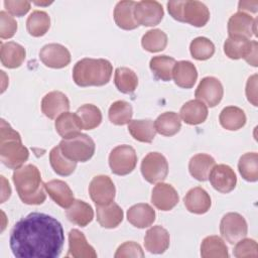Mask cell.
<instances>
[{
    "mask_svg": "<svg viewBox=\"0 0 258 258\" xmlns=\"http://www.w3.org/2000/svg\"><path fill=\"white\" fill-rule=\"evenodd\" d=\"M257 48L256 40L240 36H229L224 42V52L229 58H244L253 67H257Z\"/></svg>",
    "mask_w": 258,
    "mask_h": 258,
    "instance_id": "52a82bcc",
    "label": "cell"
},
{
    "mask_svg": "<svg viewBox=\"0 0 258 258\" xmlns=\"http://www.w3.org/2000/svg\"><path fill=\"white\" fill-rule=\"evenodd\" d=\"M142 47L149 52H158L167 45V35L161 29L148 30L141 39Z\"/></svg>",
    "mask_w": 258,
    "mask_h": 258,
    "instance_id": "7bdbcfd3",
    "label": "cell"
},
{
    "mask_svg": "<svg viewBox=\"0 0 258 258\" xmlns=\"http://www.w3.org/2000/svg\"><path fill=\"white\" fill-rule=\"evenodd\" d=\"M20 200L27 205H40L45 199V187L42 183L39 169L33 164L22 165L12 176Z\"/></svg>",
    "mask_w": 258,
    "mask_h": 258,
    "instance_id": "7a4b0ae2",
    "label": "cell"
},
{
    "mask_svg": "<svg viewBox=\"0 0 258 258\" xmlns=\"http://www.w3.org/2000/svg\"><path fill=\"white\" fill-rule=\"evenodd\" d=\"M183 202L186 210L197 215L207 213L212 205L211 197L201 186H196L189 189L185 195Z\"/></svg>",
    "mask_w": 258,
    "mask_h": 258,
    "instance_id": "7402d4cb",
    "label": "cell"
},
{
    "mask_svg": "<svg viewBox=\"0 0 258 258\" xmlns=\"http://www.w3.org/2000/svg\"><path fill=\"white\" fill-rule=\"evenodd\" d=\"M50 27V17L45 11L34 10L26 20V28L30 35L40 37L44 35Z\"/></svg>",
    "mask_w": 258,
    "mask_h": 258,
    "instance_id": "8d00e7d4",
    "label": "cell"
},
{
    "mask_svg": "<svg viewBox=\"0 0 258 258\" xmlns=\"http://www.w3.org/2000/svg\"><path fill=\"white\" fill-rule=\"evenodd\" d=\"M258 246L255 240L249 238H243L236 243L234 248V256L237 258L244 257H257Z\"/></svg>",
    "mask_w": 258,
    "mask_h": 258,
    "instance_id": "f6af8a7d",
    "label": "cell"
},
{
    "mask_svg": "<svg viewBox=\"0 0 258 258\" xmlns=\"http://www.w3.org/2000/svg\"><path fill=\"white\" fill-rule=\"evenodd\" d=\"M77 115L79 116L83 129L92 130L97 128L102 122L101 110L93 104L82 105L77 110Z\"/></svg>",
    "mask_w": 258,
    "mask_h": 258,
    "instance_id": "b9f144b4",
    "label": "cell"
},
{
    "mask_svg": "<svg viewBox=\"0 0 258 258\" xmlns=\"http://www.w3.org/2000/svg\"><path fill=\"white\" fill-rule=\"evenodd\" d=\"M246 96L253 106H257V75H253L248 79L246 84Z\"/></svg>",
    "mask_w": 258,
    "mask_h": 258,
    "instance_id": "681fc988",
    "label": "cell"
},
{
    "mask_svg": "<svg viewBox=\"0 0 258 258\" xmlns=\"http://www.w3.org/2000/svg\"><path fill=\"white\" fill-rule=\"evenodd\" d=\"M167 10L173 19L196 27L205 26L210 19L208 7L200 1H169Z\"/></svg>",
    "mask_w": 258,
    "mask_h": 258,
    "instance_id": "5b68a950",
    "label": "cell"
},
{
    "mask_svg": "<svg viewBox=\"0 0 258 258\" xmlns=\"http://www.w3.org/2000/svg\"><path fill=\"white\" fill-rule=\"evenodd\" d=\"M97 221L103 227L107 229H113L118 227L123 221V210L114 202L99 206L97 205Z\"/></svg>",
    "mask_w": 258,
    "mask_h": 258,
    "instance_id": "f1b7e54d",
    "label": "cell"
},
{
    "mask_svg": "<svg viewBox=\"0 0 258 258\" xmlns=\"http://www.w3.org/2000/svg\"><path fill=\"white\" fill-rule=\"evenodd\" d=\"M224 95V89L220 80L215 77L203 78L200 82L195 96L209 107L217 106Z\"/></svg>",
    "mask_w": 258,
    "mask_h": 258,
    "instance_id": "4fadbf2b",
    "label": "cell"
},
{
    "mask_svg": "<svg viewBox=\"0 0 258 258\" xmlns=\"http://www.w3.org/2000/svg\"><path fill=\"white\" fill-rule=\"evenodd\" d=\"M89 194L92 201L99 206L110 204L115 199L116 188L108 175H97L89 184Z\"/></svg>",
    "mask_w": 258,
    "mask_h": 258,
    "instance_id": "7c38bea8",
    "label": "cell"
},
{
    "mask_svg": "<svg viewBox=\"0 0 258 258\" xmlns=\"http://www.w3.org/2000/svg\"><path fill=\"white\" fill-rule=\"evenodd\" d=\"M4 6L8 12L14 16L21 17L25 15L30 9V2L28 1H12L5 0Z\"/></svg>",
    "mask_w": 258,
    "mask_h": 258,
    "instance_id": "c3c4849f",
    "label": "cell"
},
{
    "mask_svg": "<svg viewBox=\"0 0 258 258\" xmlns=\"http://www.w3.org/2000/svg\"><path fill=\"white\" fill-rule=\"evenodd\" d=\"M175 62V59L171 56L157 55L150 59L149 67L156 79L163 82H168L172 79V71Z\"/></svg>",
    "mask_w": 258,
    "mask_h": 258,
    "instance_id": "d590c367",
    "label": "cell"
},
{
    "mask_svg": "<svg viewBox=\"0 0 258 258\" xmlns=\"http://www.w3.org/2000/svg\"><path fill=\"white\" fill-rule=\"evenodd\" d=\"M108 116L111 123L115 125L122 126L125 124H129L133 116L132 106L130 103L123 100L116 101L110 106Z\"/></svg>",
    "mask_w": 258,
    "mask_h": 258,
    "instance_id": "60d3db41",
    "label": "cell"
},
{
    "mask_svg": "<svg viewBox=\"0 0 258 258\" xmlns=\"http://www.w3.org/2000/svg\"><path fill=\"white\" fill-rule=\"evenodd\" d=\"M180 118L188 125H198L206 121L208 117L207 105L199 99L190 100L180 108Z\"/></svg>",
    "mask_w": 258,
    "mask_h": 258,
    "instance_id": "4316f807",
    "label": "cell"
},
{
    "mask_svg": "<svg viewBox=\"0 0 258 258\" xmlns=\"http://www.w3.org/2000/svg\"><path fill=\"white\" fill-rule=\"evenodd\" d=\"M128 131L131 136L140 142L150 143L155 137L156 130L152 120H131L128 124Z\"/></svg>",
    "mask_w": 258,
    "mask_h": 258,
    "instance_id": "d6a6232c",
    "label": "cell"
},
{
    "mask_svg": "<svg viewBox=\"0 0 258 258\" xmlns=\"http://www.w3.org/2000/svg\"><path fill=\"white\" fill-rule=\"evenodd\" d=\"M66 216L70 222L75 225L86 227L94 218L92 207L84 201L75 200L74 203L66 211Z\"/></svg>",
    "mask_w": 258,
    "mask_h": 258,
    "instance_id": "4dcf8cb0",
    "label": "cell"
},
{
    "mask_svg": "<svg viewBox=\"0 0 258 258\" xmlns=\"http://www.w3.org/2000/svg\"><path fill=\"white\" fill-rule=\"evenodd\" d=\"M1 180H2V199H1V203H4L5 200L9 199L10 194H11V188L9 185V182L6 181V179L4 178L3 175H1Z\"/></svg>",
    "mask_w": 258,
    "mask_h": 258,
    "instance_id": "816d5d0a",
    "label": "cell"
},
{
    "mask_svg": "<svg viewBox=\"0 0 258 258\" xmlns=\"http://www.w3.org/2000/svg\"><path fill=\"white\" fill-rule=\"evenodd\" d=\"M17 30L16 20L6 11L0 12V37L2 39L11 38Z\"/></svg>",
    "mask_w": 258,
    "mask_h": 258,
    "instance_id": "bcb514c9",
    "label": "cell"
},
{
    "mask_svg": "<svg viewBox=\"0 0 258 258\" xmlns=\"http://www.w3.org/2000/svg\"><path fill=\"white\" fill-rule=\"evenodd\" d=\"M162 5L157 1L143 0L135 3L134 17L139 25L155 26L163 18Z\"/></svg>",
    "mask_w": 258,
    "mask_h": 258,
    "instance_id": "8fae6325",
    "label": "cell"
},
{
    "mask_svg": "<svg viewBox=\"0 0 258 258\" xmlns=\"http://www.w3.org/2000/svg\"><path fill=\"white\" fill-rule=\"evenodd\" d=\"M201 256L203 258H228V247L221 237L208 236L202 242Z\"/></svg>",
    "mask_w": 258,
    "mask_h": 258,
    "instance_id": "836d02e7",
    "label": "cell"
},
{
    "mask_svg": "<svg viewBox=\"0 0 258 258\" xmlns=\"http://www.w3.org/2000/svg\"><path fill=\"white\" fill-rule=\"evenodd\" d=\"M256 22L257 19H254L250 14L239 11L233 14L228 21V34L229 36H240L249 39L256 35Z\"/></svg>",
    "mask_w": 258,
    "mask_h": 258,
    "instance_id": "2e32d148",
    "label": "cell"
},
{
    "mask_svg": "<svg viewBox=\"0 0 258 258\" xmlns=\"http://www.w3.org/2000/svg\"><path fill=\"white\" fill-rule=\"evenodd\" d=\"M141 173L150 183L162 182L168 174L166 158L159 152H149L141 162Z\"/></svg>",
    "mask_w": 258,
    "mask_h": 258,
    "instance_id": "9c48e42d",
    "label": "cell"
},
{
    "mask_svg": "<svg viewBox=\"0 0 258 258\" xmlns=\"http://www.w3.org/2000/svg\"><path fill=\"white\" fill-rule=\"evenodd\" d=\"M115 86L123 94L133 93L138 86L137 75L129 68H117L114 76Z\"/></svg>",
    "mask_w": 258,
    "mask_h": 258,
    "instance_id": "74e56055",
    "label": "cell"
},
{
    "mask_svg": "<svg viewBox=\"0 0 258 258\" xmlns=\"http://www.w3.org/2000/svg\"><path fill=\"white\" fill-rule=\"evenodd\" d=\"M69 109L70 101L59 91L49 92L41 100V111L49 119L57 118L60 114L68 112Z\"/></svg>",
    "mask_w": 258,
    "mask_h": 258,
    "instance_id": "ac0fdd59",
    "label": "cell"
},
{
    "mask_svg": "<svg viewBox=\"0 0 258 258\" xmlns=\"http://www.w3.org/2000/svg\"><path fill=\"white\" fill-rule=\"evenodd\" d=\"M215 159L206 153H199L194 155L188 163V170L190 175L199 181H206L212 168L215 166Z\"/></svg>",
    "mask_w": 258,
    "mask_h": 258,
    "instance_id": "f546056e",
    "label": "cell"
},
{
    "mask_svg": "<svg viewBox=\"0 0 258 258\" xmlns=\"http://www.w3.org/2000/svg\"><path fill=\"white\" fill-rule=\"evenodd\" d=\"M44 187L51 200L63 209H68L74 203L73 190L67 182L60 179H52L44 183Z\"/></svg>",
    "mask_w": 258,
    "mask_h": 258,
    "instance_id": "44dd1931",
    "label": "cell"
},
{
    "mask_svg": "<svg viewBox=\"0 0 258 258\" xmlns=\"http://www.w3.org/2000/svg\"><path fill=\"white\" fill-rule=\"evenodd\" d=\"M112 71V64L107 59L85 57L75 64L73 79L80 87H100L109 83Z\"/></svg>",
    "mask_w": 258,
    "mask_h": 258,
    "instance_id": "277c9868",
    "label": "cell"
},
{
    "mask_svg": "<svg viewBox=\"0 0 258 258\" xmlns=\"http://www.w3.org/2000/svg\"><path fill=\"white\" fill-rule=\"evenodd\" d=\"M238 169L242 177L250 182L258 180V154L247 152L243 154L238 162Z\"/></svg>",
    "mask_w": 258,
    "mask_h": 258,
    "instance_id": "ab89813d",
    "label": "cell"
},
{
    "mask_svg": "<svg viewBox=\"0 0 258 258\" xmlns=\"http://www.w3.org/2000/svg\"><path fill=\"white\" fill-rule=\"evenodd\" d=\"M137 164L136 151L130 145H118L109 155V165L113 173L127 175L133 171Z\"/></svg>",
    "mask_w": 258,
    "mask_h": 258,
    "instance_id": "ba28073f",
    "label": "cell"
},
{
    "mask_svg": "<svg viewBox=\"0 0 258 258\" xmlns=\"http://www.w3.org/2000/svg\"><path fill=\"white\" fill-rule=\"evenodd\" d=\"M154 127L159 134L170 137L180 130L181 120L175 112H164L154 121Z\"/></svg>",
    "mask_w": 258,
    "mask_h": 258,
    "instance_id": "e575fe53",
    "label": "cell"
},
{
    "mask_svg": "<svg viewBox=\"0 0 258 258\" xmlns=\"http://www.w3.org/2000/svg\"><path fill=\"white\" fill-rule=\"evenodd\" d=\"M39 58L48 68L62 69L71 62V53L59 43H48L40 49Z\"/></svg>",
    "mask_w": 258,
    "mask_h": 258,
    "instance_id": "5bb4252c",
    "label": "cell"
},
{
    "mask_svg": "<svg viewBox=\"0 0 258 258\" xmlns=\"http://www.w3.org/2000/svg\"><path fill=\"white\" fill-rule=\"evenodd\" d=\"M58 146L67 158L76 162H86L91 159L96 148L94 140L83 133L70 139H62Z\"/></svg>",
    "mask_w": 258,
    "mask_h": 258,
    "instance_id": "8992f818",
    "label": "cell"
},
{
    "mask_svg": "<svg viewBox=\"0 0 258 258\" xmlns=\"http://www.w3.org/2000/svg\"><path fill=\"white\" fill-rule=\"evenodd\" d=\"M9 242L17 258H56L61 253L64 234L55 218L33 212L14 225Z\"/></svg>",
    "mask_w": 258,
    "mask_h": 258,
    "instance_id": "6da1fadb",
    "label": "cell"
},
{
    "mask_svg": "<svg viewBox=\"0 0 258 258\" xmlns=\"http://www.w3.org/2000/svg\"><path fill=\"white\" fill-rule=\"evenodd\" d=\"M209 179L212 186L222 194L232 191L237 183L236 173L226 164H215L209 174Z\"/></svg>",
    "mask_w": 258,
    "mask_h": 258,
    "instance_id": "9a60e30c",
    "label": "cell"
},
{
    "mask_svg": "<svg viewBox=\"0 0 258 258\" xmlns=\"http://www.w3.org/2000/svg\"><path fill=\"white\" fill-rule=\"evenodd\" d=\"M172 78L180 88L190 89L198 79V71L195 64L188 60L176 61L172 71Z\"/></svg>",
    "mask_w": 258,
    "mask_h": 258,
    "instance_id": "484cf974",
    "label": "cell"
},
{
    "mask_svg": "<svg viewBox=\"0 0 258 258\" xmlns=\"http://www.w3.org/2000/svg\"><path fill=\"white\" fill-rule=\"evenodd\" d=\"M219 120L223 128L230 131H236L246 124V115L241 108L228 106L221 111Z\"/></svg>",
    "mask_w": 258,
    "mask_h": 258,
    "instance_id": "1f68e13d",
    "label": "cell"
},
{
    "mask_svg": "<svg viewBox=\"0 0 258 258\" xmlns=\"http://www.w3.org/2000/svg\"><path fill=\"white\" fill-rule=\"evenodd\" d=\"M220 232L227 242L236 244L239 240L246 237L248 232L247 222L238 213H228L221 220Z\"/></svg>",
    "mask_w": 258,
    "mask_h": 258,
    "instance_id": "30bf717a",
    "label": "cell"
},
{
    "mask_svg": "<svg viewBox=\"0 0 258 258\" xmlns=\"http://www.w3.org/2000/svg\"><path fill=\"white\" fill-rule=\"evenodd\" d=\"M127 220L134 227L144 229L155 221V211L148 204H136L127 211Z\"/></svg>",
    "mask_w": 258,
    "mask_h": 258,
    "instance_id": "603a6c76",
    "label": "cell"
},
{
    "mask_svg": "<svg viewBox=\"0 0 258 258\" xmlns=\"http://www.w3.org/2000/svg\"><path fill=\"white\" fill-rule=\"evenodd\" d=\"M115 258H122V257H144V253L142 248L139 244L128 241L120 245L115 253Z\"/></svg>",
    "mask_w": 258,
    "mask_h": 258,
    "instance_id": "7dc6e473",
    "label": "cell"
},
{
    "mask_svg": "<svg viewBox=\"0 0 258 258\" xmlns=\"http://www.w3.org/2000/svg\"><path fill=\"white\" fill-rule=\"evenodd\" d=\"M169 234L161 226H153L147 230L144 237L145 249L153 254H162L169 247Z\"/></svg>",
    "mask_w": 258,
    "mask_h": 258,
    "instance_id": "ffe728a7",
    "label": "cell"
},
{
    "mask_svg": "<svg viewBox=\"0 0 258 258\" xmlns=\"http://www.w3.org/2000/svg\"><path fill=\"white\" fill-rule=\"evenodd\" d=\"M74 258H96L97 253L95 249L88 243L85 235L73 229L69 233V252L67 257Z\"/></svg>",
    "mask_w": 258,
    "mask_h": 258,
    "instance_id": "d6986e66",
    "label": "cell"
},
{
    "mask_svg": "<svg viewBox=\"0 0 258 258\" xmlns=\"http://www.w3.org/2000/svg\"><path fill=\"white\" fill-rule=\"evenodd\" d=\"M134 1H120L114 9V20L118 27L124 30H132L139 26L134 17Z\"/></svg>",
    "mask_w": 258,
    "mask_h": 258,
    "instance_id": "83f0119b",
    "label": "cell"
},
{
    "mask_svg": "<svg viewBox=\"0 0 258 258\" xmlns=\"http://www.w3.org/2000/svg\"><path fill=\"white\" fill-rule=\"evenodd\" d=\"M26 56L25 48L17 42L8 41L1 42L0 58L1 62L5 68L16 69L19 68Z\"/></svg>",
    "mask_w": 258,
    "mask_h": 258,
    "instance_id": "cb8c5ba5",
    "label": "cell"
},
{
    "mask_svg": "<svg viewBox=\"0 0 258 258\" xmlns=\"http://www.w3.org/2000/svg\"><path fill=\"white\" fill-rule=\"evenodd\" d=\"M29 157L28 149L22 144L21 136L4 119L0 129V159L11 169L21 167Z\"/></svg>",
    "mask_w": 258,
    "mask_h": 258,
    "instance_id": "3957f363",
    "label": "cell"
},
{
    "mask_svg": "<svg viewBox=\"0 0 258 258\" xmlns=\"http://www.w3.org/2000/svg\"><path fill=\"white\" fill-rule=\"evenodd\" d=\"M179 201V197L175 188L168 183L158 182L152 189L151 203L160 211L172 210Z\"/></svg>",
    "mask_w": 258,
    "mask_h": 258,
    "instance_id": "e0dca14e",
    "label": "cell"
},
{
    "mask_svg": "<svg viewBox=\"0 0 258 258\" xmlns=\"http://www.w3.org/2000/svg\"><path fill=\"white\" fill-rule=\"evenodd\" d=\"M49 162L53 171L61 176L71 175L77 167V162L67 158L60 151L59 146H55L50 150Z\"/></svg>",
    "mask_w": 258,
    "mask_h": 258,
    "instance_id": "f35d334b",
    "label": "cell"
},
{
    "mask_svg": "<svg viewBox=\"0 0 258 258\" xmlns=\"http://www.w3.org/2000/svg\"><path fill=\"white\" fill-rule=\"evenodd\" d=\"M189 51L195 59L206 60L211 58L215 53V45L209 38L199 36L190 42Z\"/></svg>",
    "mask_w": 258,
    "mask_h": 258,
    "instance_id": "ee69618b",
    "label": "cell"
},
{
    "mask_svg": "<svg viewBox=\"0 0 258 258\" xmlns=\"http://www.w3.org/2000/svg\"><path fill=\"white\" fill-rule=\"evenodd\" d=\"M54 127L62 139L73 138L79 135L83 129L81 120L77 113H71L69 111L60 114L56 118Z\"/></svg>",
    "mask_w": 258,
    "mask_h": 258,
    "instance_id": "d4e9b609",
    "label": "cell"
},
{
    "mask_svg": "<svg viewBox=\"0 0 258 258\" xmlns=\"http://www.w3.org/2000/svg\"><path fill=\"white\" fill-rule=\"evenodd\" d=\"M257 7H258V1H240L239 2V11L244 12H257Z\"/></svg>",
    "mask_w": 258,
    "mask_h": 258,
    "instance_id": "f907efd6",
    "label": "cell"
}]
</instances>
